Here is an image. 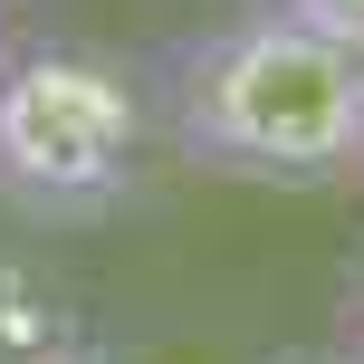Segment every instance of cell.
Instances as JSON below:
<instances>
[{
  "label": "cell",
  "mask_w": 364,
  "mask_h": 364,
  "mask_svg": "<svg viewBox=\"0 0 364 364\" xmlns=\"http://www.w3.org/2000/svg\"><path fill=\"white\" fill-rule=\"evenodd\" d=\"M77 346H87V316H77L68 278L0 250V364H68Z\"/></svg>",
  "instance_id": "3"
},
{
  "label": "cell",
  "mask_w": 364,
  "mask_h": 364,
  "mask_svg": "<svg viewBox=\"0 0 364 364\" xmlns=\"http://www.w3.org/2000/svg\"><path fill=\"white\" fill-rule=\"evenodd\" d=\"M154 134L211 182L316 192L364 164V48L288 0H240L154 58Z\"/></svg>",
  "instance_id": "1"
},
{
  "label": "cell",
  "mask_w": 364,
  "mask_h": 364,
  "mask_svg": "<svg viewBox=\"0 0 364 364\" xmlns=\"http://www.w3.org/2000/svg\"><path fill=\"white\" fill-rule=\"evenodd\" d=\"M336 307H346V336H364V250H355V269H346V288H336Z\"/></svg>",
  "instance_id": "6"
},
{
  "label": "cell",
  "mask_w": 364,
  "mask_h": 364,
  "mask_svg": "<svg viewBox=\"0 0 364 364\" xmlns=\"http://www.w3.org/2000/svg\"><path fill=\"white\" fill-rule=\"evenodd\" d=\"M68 364H134V355H115V346H96V336H87V346H77Z\"/></svg>",
  "instance_id": "7"
},
{
  "label": "cell",
  "mask_w": 364,
  "mask_h": 364,
  "mask_svg": "<svg viewBox=\"0 0 364 364\" xmlns=\"http://www.w3.org/2000/svg\"><path fill=\"white\" fill-rule=\"evenodd\" d=\"M10 10H19V0H0V19H10Z\"/></svg>",
  "instance_id": "8"
},
{
  "label": "cell",
  "mask_w": 364,
  "mask_h": 364,
  "mask_svg": "<svg viewBox=\"0 0 364 364\" xmlns=\"http://www.w3.org/2000/svg\"><path fill=\"white\" fill-rule=\"evenodd\" d=\"M288 10H307V19H326V29H346L355 48H364V0H288Z\"/></svg>",
  "instance_id": "5"
},
{
  "label": "cell",
  "mask_w": 364,
  "mask_h": 364,
  "mask_svg": "<svg viewBox=\"0 0 364 364\" xmlns=\"http://www.w3.org/2000/svg\"><path fill=\"white\" fill-rule=\"evenodd\" d=\"M154 77L96 38L0 48V201L29 220H106L144 182Z\"/></svg>",
  "instance_id": "2"
},
{
  "label": "cell",
  "mask_w": 364,
  "mask_h": 364,
  "mask_svg": "<svg viewBox=\"0 0 364 364\" xmlns=\"http://www.w3.org/2000/svg\"><path fill=\"white\" fill-rule=\"evenodd\" d=\"M269 364H364V336H326V346H288Z\"/></svg>",
  "instance_id": "4"
}]
</instances>
